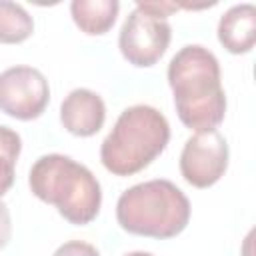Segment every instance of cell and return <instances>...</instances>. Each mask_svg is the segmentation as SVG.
Returning <instances> with one entry per match:
<instances>
[{"label": "cell", "instance_id": "9a60e30c", "mask_svg": "<svg viewBox=\"0 0 256 256\" xmlns=\"http://www.w3.org/2000/svg\"><path fill=\"white\" fill-rule=\"evenodd\" d=\"M124 256H154V254L144 252V250H136V252H128V254H124Z\"/></svg>", "mask_w": 256, "mask_h": 256}, {"label": "cell", "instance_id": "8992f818", "mask_svg": "<svg viewBox=\"0 0 256 256\" xmlns=\"http://www.w3.org/2000/svg\"><path fill=\"white\" fill-rule=\"evenodd\" d=\"M50 102L46 76L32 66H12L0 72V110L16 120H36Z\"/></svg>", "mask_w": 256, "mask_h": 256}, {"label": "cell", "instance_id": "9c48e42d", "mask_svg": "<svg viewBox=\"0 0 256 256\" xmlns=\"http://www.w3.org/2000/svg\"><path fill=\"white\" fill-rule=\"evenodd\" d=\"M218 42L230 54H248L256 42V6L244 2L228 8L218 22Z\"/></svg>", "mask_w": 256, "mask_h": 256}, {"label": "cell", "instance_id": "30bf717a", "mask_svg": "<svg viewBox=\"0 0 256 256\" xmlns=\"http://www.w3.org/2000/svg\"><path fill=\"white\" fill-rule=\"evenodd\" d=\"M120 12L118 0H74L70 4V14L74 24L88 36L106 34Z\"/></svg>", "mask_w": 256, "mask_h": 256}, {"label": "cell", "instance_id": "5bb4252c", "mask_svg": "<svg viewBox=\"0 0 256 256\" xmlns=\"http://www.w3.org/2000/svg\"><path fill=\"white\" fill-rule=\"evenodd\" d=\"M12 238V220L8 206L0 200V248H4Z\"/></svg>", "mask_w": 256, "mask_h": 256}, {"label": "cell", "instance_id": "7a4b0ae2", "mask_svg": "<svg viewBox=\"0 0 256 256\" xmlns=\"http://www.w3.org/2000/svg\"><path fill=\"white\" fill-rule=\"evenodd\" d=\"M32 194L52 204L70 224H90L102 206V188L96 176L66 154L40 156L28 174Z\"/></svg>", "mask_w": 256, "mask_h": 256}, {"label": "cell", "instance_id": "7c38bea8", "mask_svg": "<svg viewBox=\"0 0 256 256\" xmlns=\"http://www.w3.org/2000/svg\"><path fill=\"white\" fill-rule=\"evenodd\" d=\"M22 152V138L16 130L0 124V198L12 188L16 160Z\"/></svg>", "mask_w": 256, "mask_h": 256}, {"label": "cell", "instance_id": "52a82bcc", "mask_svg": "<svg viewBox=\"0 0 256 256\" xmlns=\"http://www.w3.org/2000/svg\"><path fill=\"white\" fill-rule=\"evenodd\" d=\"M228 142L216 128L194 132L180 152V174L194 188H210L228 170Z\"/></svg>", "mask_w": 256, "mask_h": 256}, {"label": "cell", "instance_id": "3957f363", "mask_svg": "<svg viewBox=\"0 0 256 256\" xmlns=\"http://www.w3.org/2000/svg\"><path fill=\"white\" fill-rule=\"evenodd\" d=\"M170 124L166 116L148 106L126 108L100 146L102 166L114 176H132L150 166L168 146Z\"/></svg>", "mask_w": 256, "mask_h": 256}, {"label": "cell", "instance_id": "6da1fadb", "mask_svg": "<svg viewBox=\"0 0 256 256\" xmlns=\"http://www.w3.org/2000/svg\"><path fill=\"white\" fill-rule=\"evenodd\" d=\"M168 84L176 114L186 128L202 132L222 124L226 94L218 58L208 48L200 44L182 46L168 64Z\"/></svg>", "mask_w": 256, "mask_h": 256}, {"label": "cell", "instance_id": "4fadbf2b", "mask_svg": "<svg viewBox=\"0 0 256 256\" xmlns=\"http://www.w3.org/2000/svg\"><path fill=\"white\" fill-rule=\"evenodd\" d=\"M52 256H100V252H98L96 246H92L90 242H84V240H70V242L60 244Z\"/></svg>", "mask_w": 256, "mask_h": 256}, {"label": "cell", "instance_id": "ba28073f", "mask_svg": "<svg viewBox=\"0 0 256 256\" xmlns=\"http://www.w3.org/2000/svg\"><path fill=\"white\" fill-rule=\"evenodd\" d=\"M106 120V104L100 94L88 88H74L60 104V122L66 132L88 138L94 136Z\"/></svg>", "mask_w": 256, "mask_h": 256}, {"label": "cell", "instance_id": "8fae6325", "mask_svg": "<svg viewBox=\"0 0 256 256\" xmlns=\"http://www.w3.org/2000/svg\"><path fill=\"white\" fill-rule=\"evenodd\" d=\"M34 32V20L24 6L8 0H0V42L20 44Z\"/></svg>", "mask_w": 256, "mask_h": 256}, {"label": "cell", "instance_id": "277c9868", "mask_svg": "<svg viewBox=\"0 0 256 256\" xmlns=\"http://www.w3.org/2000/svg\"><path fill=\"white\" fill-rule=\"evenodd\" d=\"M122 230L144 238H174L190 222V200L170 180L154 178L124 190L116 202Z\"/></svg>", "mask_w": 256, "mask_h": 256}, {"label": "cell", "instance_id": "5b68a950", "mask_svg": "<svg viewBox=\"0 0 256 256\" xmlns=\"http://www.w3.org/2000/svg\"><path fill=\"white\" fill-rule=\"evenodd\" d=\"M170 38L172 28L166 18L154 16L136 6L120 28L118 48L128 64L136 68H148L164 56Z\"/></svg>", "mask_w": 256, "mask_h": 256}]
</instances>
